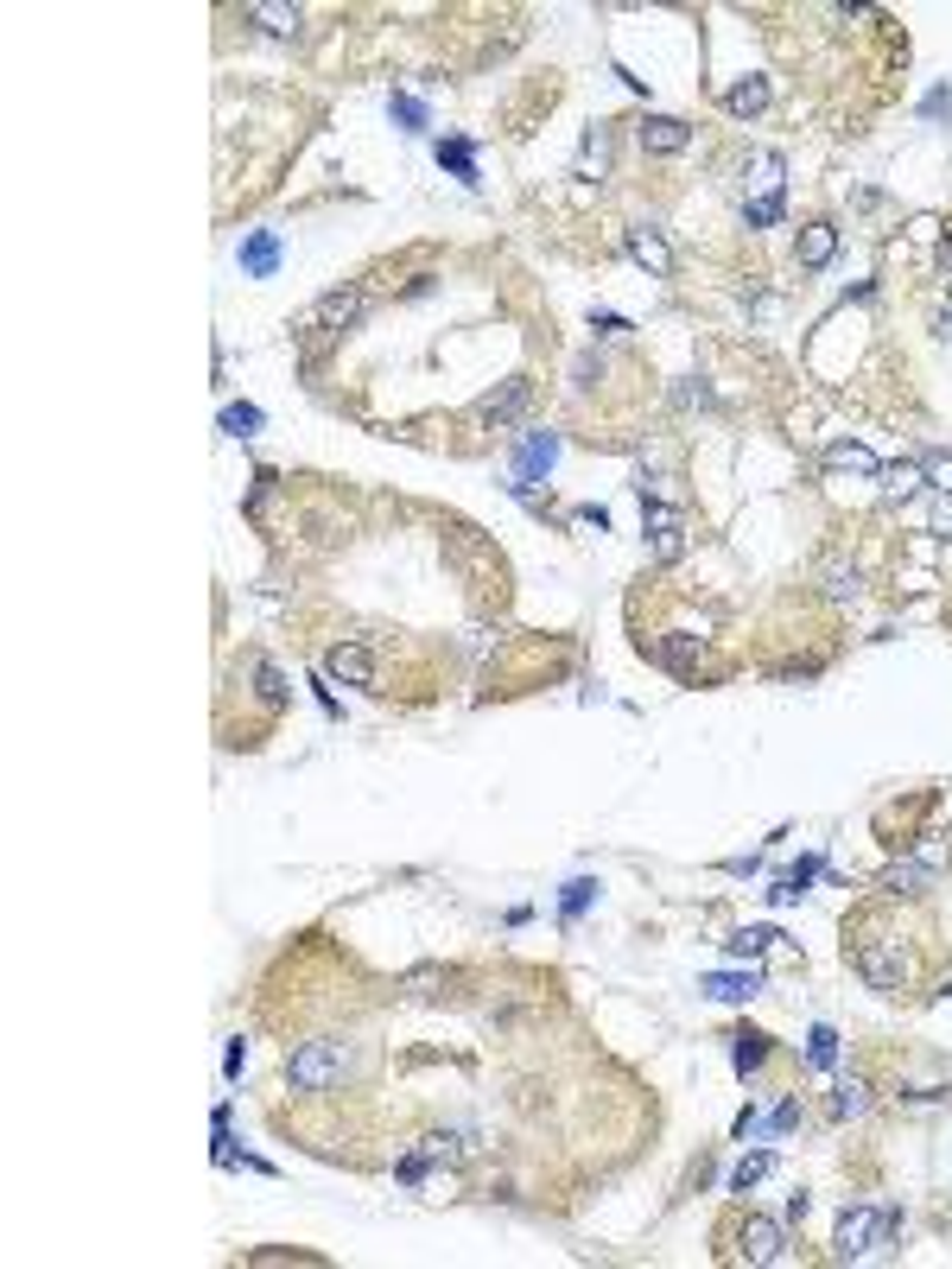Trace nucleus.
Here are the masks:
<instances>
[{
	"mask_svg": "<svg viewBox=\"0 0 952 1269\" xmlns=\"http://www.w3.org/2000/svg\"><path fill=\"white\" fill-rule=\"evenodd\" d=\"M845 933H851V965H857V978H864L870 990L902 996V990L914 984V952H908V940H902V927L857 920V927H845Z\"/></svg>",
	"mask_w": 952,
	"mask_h": 1269,
	"instance_id": "nucleus-1",
	"label": "nucleus"
},
{
	"mask_svg": "<svg viewBox=\"0 0 952 1269\" xmlns=\"http://www.w3.org/2000/svg\"><path fill=\"white\" fill-rule=\"evenodd\" d=\"M356 318H362V292H356V286H337V292H324L318 305H312V312H305L299 324H292V337H299L305 362H318V356L331 350V343L343 337V330H350Z\"/></svg>",
	"mask_w": 952,
	"mask_h": 1269,
	"instance_id": "nucleus-2",
	"label": "nucleus"
},
{
	"mask_svg": "<svg viewBox=\"0 0 952 1269\" xmlns=\"http://www.w3.org/2000/svg\"><path fill=\"white\" fill-rule=\"evenodd\" d=\"M343 1073H350V1048H343V1041H305V1048L286 1060V1086L292 1092H331Z\"/></svg>",
	"mask_w": 952,
	"mask_h": 1269,
	"instance_id": "nucleus-3",
	"label": "nucleus"
},
{
	"mask_svg": "<svg viewBox=\"0 0 952 1269\" xmlns=\"http://www.w3.org/2000/svg\"><path fill=\"white\" fill-rule=\"evenodd\" d=\"M889 1231H895V1212H883V1206H851L845 1219H838L832 1257H838V1263H857V1257H870L876 1244H889Z\"/></svg>",
	"mask_w": 952,
	"mask_h": 1269,
	"instance_id": "nucleus-4",
	"label": "nucleus"
},
{
	"mask_svg": "<svg viewBox=\"0 0 952 1269\" xmlns=\"http://www.w3.org/2000/svg\"><path fill=\"white\" fill-rule=\"evenodd\" d=\"M642 520H648V534H654V558L673 566V558L686 552V514L667 508V502H654V496H642Z\"/></svg>",
	"mask_w": 952,
	"mask_h": 1269,
	"instance_id": "nucleus-5",
	"label": "nucleus"
},
{
	"mask_svg": "<svg viewBox=\"0 0 952 1269\" xmlns=\"http://www.w3.org/2000/svg\"><path fill=\"white\" fill-rule=\"evenodd\" d=\"M737 1257L743 1263H788V1231L775 1219H743L737 1225Z\"/></svg>",
	"mask_w": 952,
	"mask_h": 1269,
	"instance_id": "nucleus-6",
	"label": "nucleus"
},
{
	"mask_svg": "<svg viewBox=\"0 0 952 1269\" xmlns=\"http://www.w3.org/2000/svg\"><path fill=\"white\" fill-rule=\"evenodd\" d=\"M324 674H331L337 686H375V654L356 648V642H337L331 654H324Z\"/></svg>",
	"mask_w": 952,
	"mask_h": 1269,
	"instance_id": "nucleus-7",
	"label": "nucleus"
},
{
	"mask_svg": "<svg viewBox=\"0 0 952 1269\" xmlns=\"http://www.w3.org/2000/svg\"><path fill=\"white\" fill-rule=\"evenodd\" d=\"M527 400H534V382H527V375H515V382H502L496 394L476 400V420H483V426H508V420H515Z\"/></svg>",
	"mask_w": 952,
	"mask_h": 1269,
	"instance_id": "nucleus-8",
	"label": "nucleus"
},
{
	"mask_svg": "<svg viewBox=\"0 0 952 1269\" xmlns=\"http://www.w3.org/2000/svg\"><path fill=\"white\" fill-rule=\"evenodd\" d=\"M635 140H642V153L673 159V153H686V146H692V128H686V121H673V115H648V121L635 128Z\"/></svg>",
	"mask_w": 952,
	"mask_h": 1269,
	"instance_id": "nucleus-9",
	"label": "nucleus"
},
{
	"mask_svg": "<svg viewBox=\"0 0 952 1269\" xmlns=\"http://www.w3.org/2000/svg\"><path fill=\"white\" fill-rule=\"evenodd\" d=\"M629 254L642 260L654 280H673V267H680V260H673V242H667L661 229H629Z\"/></svg>",
	"mask_w": 952,
	"mask_h": 1269,
	"instance_id": "nucleus-10",
	"label": "nucleus"
},
{
	"mask_svg": "<svg viewBox=\"0 0 952 1269\" xmlns=\"http://www.w3.org/2000/svg\"><path fill=\"white\" fill-rule=\"evenodd\" d=\"M819 590L832 596V604H851V596L864 590V572H857V558H845V552H826V566H819Z\"/></svg>",
	"mask_w": 952,
	"mask_h": 1269,
	"instance_id": "nucleus-11",
	"label": "nucleus"
},
{
	"mask_svg": "<svg viewBox=\"0 0 952 1269\" xmlns=\"http://www.w3.org/2000/svg\"><path fill=\"white\" fill-rule=\"evenodd\" d=\"M832 254H838V229L832 222H807L800 229V267H826Z\"/></svg>",
	"mask_w": 952,
	"mask_h": 1269,
	"instance_id": "nucleus-12",
	"label": "nucleus"
},
{
	"mask_svg": "<svg viewBox=\"0 0 952 1269\" xmlns=\"http://www.w3.org/2000/svg\"><path fill=\"white\" fill-rule=\"evenodd\" d=\"M248 20H254V26H267L273 39H292V32L305 26V13H299V7H273V0H261V7H248Z\"/></svg>",
	"mask_w": 952,
	"mask_h": 1269,
	"instance_id": "nucleus-13",
	"label": "nucleus"
},
{
	"mask_svg": "<svg viewBox=\"0 0 952 1269\" xmlns=\"http://www.w3.org/2000/svg\"><path fill=\"white\" fill-rule=\"evenodd\" d=\"M921 482H927V476H921V458H908V464H883V496H889V502L914 496Z\"/></svg>",
	"mask_w": 952,
	"mask_h": 1269,
	"instance_id": "nucleus-14",
	"label": "nucleus"
},
{
	"mask_svg": "<svg viewBox=\"0 0 952 1269\" xmlns=\"http://www.w3.org/2000/svg\"><path fill=\"white\" fill-rule=\"evenodd\" d=\"M730 1060H737V1073H756V1066L768 1060V1035L737 1028V1035H730Z\"/></svg>",
	"mask_w": 952,
	"mask_h": 1269,
	"instance_id": "nucleus-15",
	"label": "nucleus"
},
{
	"mask_svg": "<svg viewBox=\"0 0 952 1269\" xmlns=\"http://www.w3.org/2000/svg\"><path fill=\"white\" fill-rule=\"evenodd\" d=\"M826 464H832V470H864V476H883V464H876V458L864 451V444H845V438L826 444Z\"/></svg>",
	"mask_w": 952,
	"mask_h": 1269,
	"instance_id": "nucleus-16",
	"label": "nucleus"
},
{
	"mask_svg": "<svg viewBox=\"0 0 952 1269\" xmlns=\"http://www.w3.org/2000/svg\"><path fill=\"white\" fill-rule=\"evenodd\" d=\"M699 654H705L699 634H667V642H661V660L673 666V674H692V666H699Z\"/></svg>",
	"mask_w": 952,
	"mask_h": 1269,
	"instance_id": "nucleus-17",
	"label": "nucleus"
},
{
	"mask_svg": "<svg viewBox=\"0 0 952 1269\" xmlns=\"http://www.w3.org/2000/svg\"><path fill=\"white\" fill-rule=\"evenodd\" d=\"M254 692H261V704H267V712H280L292 686H286V674H280L273 660H254Z\"/></svg>",
	"mask_w": 952,
	"mask_h": 1269,
	"instance_id": "nucleus-18",
	"label": "nucleus"
},
{
	"mask_svg": "<svg viewBox=\"0 0 952 1269\" xmlns=\"http://www.w3.org/2000/svg\"><path fill=\"white\" fill-rule=\"evenodd\" d=\"M724 108H730V115H762V108H768V77H749V83H737V89L724 96Z\"/></svg>",
	"mask_w": 952,
	"mask_h": 1269,
	"instance_id": "nucleus-19",
	"label": "nucleus"
},
{
	"mask_svg": "<svg viewBox=\"0 0 952 1269\" xmlns=\"http://www.w3.org/2000/svg\"><path fill=\"white\" fill-rule=\"evenodd\" d=\"M705 990H711L718 1003H743V996L762 990V978H756V972H749V978H730V972H724V978H705Z\"/></svg>",
	"mask_w": 952,
	"mask_h": 1269,
	"instance_id": "nucleus-20",
	"label": "nucleus"
},
{
	"mask_svg": "<svg viewBox=\"0 0 952 1269\" xmlns=\"http://www.w3.org/2000/svg\"><path fill=\"white\" fill-rule=\"evenodd\" d=\"M273 260H280V248H273V235H267V229L242 248V267H248V274H273Z\"/></svg>",
	"mask_w": 952,
	"mask_h": 1269,
	"instance_id": "nucleus-21",
	"label": "nucleus"
},
{
	"mask_svg": "<svg viewBox=\"0 0 952 1269\" xmlns=\"http://www.w3.org/2000/svg\"><path fill=\"white\" fill-rule=\"evenodd\" d=\"M438 166H451L464 184H476V159H470V146H464V140H438Z\"/></svg>",
	"mask_w": 952,
	"mask_h": 1269,
	"instance_id": "nucleus-22",
	"label": "nucleus"
},
{
	"mask_svg": "<svg viewBox=\"0 0 952 1269\" xmlns=\"http://www.w3.org/2000/svg\"><path fill=\"white\" fill-rule=\"evenodd\" d=\"M921 882H927V864H895V870L883 876L889 895H921Z\"/></svg>",
	"mask_w": 952,
	"mask_h": 1269,
	"instance_id": "nucleus-23",
	"label": "nucleus"
},
{
	"mask_svg": "<svg viewBox=\"0 0 952 1269\" xmlns=\"http://www.w3.org/2000/svg\"><path fill=\"white\" fill-rule=\"evenodd\" d=\"M553 458H559V438H553V432H534V438H527V458H521V470L534 476V470H546Z\"/></svg>",
	"mask_w": 952,
	"mask_h": 1269,
	"instance_id": "nucleus-24",
	"label": "nucleus"
},
{
	"mask_svg": "<svg viewBox=\"0 0 952 1269\" xmlns=\"http://www.w3.org/2000/svg\"><path fill=\"white\" fill-rule=\"evenodd\" d=\"M921 476H927V490L952 496V451H927V458H921Z\"/></svg>",
	"mask_w": 952,
	"mask_h": 1269,
	"instance_id": "nucleus-25",
	"label": "nucleus"
},
{
	"mask_svg": "<svg viewBox=\"0 0 952 1269\" xmlns=\"http://www.w3.org/2000/svg\"><path fill=\"white\" fill-rule=\"evenodd\" d=\"M781 216H788L781 191H775V197H756V204H743V222H749V229H768V222H781Z\"/></svg>",
	"mask_w": 952,
	"mask_h": 1269,
	"instance_id": "nucleus-26",
	"label": "nucleus"
},
{
	"mask_svg": "<svg viewBox=\"0 0 952 1269\" xmlns=\"http://www.w3.org/2000/svg\"><path fill=\"white\" fill-rule=\"evenodd\" d=\"M807 1060H813V1066H832V1060H838V1035H832L826 1022L807 1035Z\"/></svg>",
	"mask_w": 952,
	"mask_h": 1269,
	"instance_id": "nucleus-27",
	"label": "nucleus"
},
{
	"mask_svg": "<svg viewBox=\"0 0 952 1269\" xmlns=\"http://www.w3.org/2000/svg\"><path fill=\"white\" fill-rule=\"evenodd\" d=\"M768 940H775L768 927H743L737 940H730V952H737V958H762V952H768Z\"/></svg>",
	"mask_w": 952,
	"mask_h": 1269,
	"instance_id": "nucleus-28",
	"label": "nucleus"
},
{
	"mask_svg": "<svg viewBox=\"0 0 952 1269\" xmlns=\"http://www.w3.org/2000/svg\"><path fill=\"white\" fill-rule=\"evenodd\" d=\"M762 1174H768V1155H743V1162L730 1168V1187H737V1193H749V1187H756Z\"/></svg>",
	"mask_w": 952,
	"mask_h": 1269,
	"instance_id": "nucleus-29",
	"label": "nucleus"
},
{
	"mask_svg": "<svg viewBox=\"0 0 952 1269\" xmlns=\"http://www.w3.org/2000/svg\"><path fill=\"white\" fill-rule=\"evenodd\" d=\"M254 426H261V413H254V406H223V432H235V438H248Z\"/></svg>",
	"mask_w": 952,
	"mask_h": 1269,
	"instance_id": "nucleus-30",
	"label": "nucleus"
},
{
	"mask_svg": "<svg viewBox=\"0 0 952 1269\" xmlns=\"http://www.w3.org/2000/svg\"><path fill=\"white\" fill-rule=\"evenodd\" d=\"M864 1092H870V1086H864V1079H851V1086H845V1092H838V1104H832V1111H838V1117H857V1111L870 1104Z\"/></svg>",
	"mask_w": 952,
	"mask_h": 1269,
	"instance_id": "nucleus-31",
	"label": "nucleus"
},
{
	"mask_svg": "<svg viewBox=\"0 0 952 1269\" xmlns=\"http://www.w3.org/2000/svg\"><path fill=\"white\" fill-rule=\"evenodd\" d=\"M584 902H591V882H565V920L584 914Z\"/></svg>",
	"mask_w": 952,
	"mask_h": 1269,
	"instance_id": "nucleus-32",
	"label": "nucleus"
},
{
	"mask_svg": "<svg viewBox=\"0 0 952 1269\" xmlns=\"http://www.w3.org/2000/svg\"><path fill=\"white\" fill-rule=\"evenodd\" d=\"M394 115H400V121H407V128H426V108H419L413 96H400V102H394Z\"/></svg>",
	"mask_w": 952,
	"mask_h": 1269,
	"instance_id": "nucleus-33",
	"label": "nucleus"
},
{
	"mask_svg": "<svg viewBox=\"0 0 952 1269\" xmlns=\"http://www.w3.org/2000/svg\"><path fill=\"white\" fill-rule=\"evenodd\" d=\"M800 1124V1098H781V1111H775V1130H794Z\"/></svg>",
	"mask_w": 952,
	"mask_h": 1269,
	"instance_id": "nucleus-34",
	"label": "nucleus"
},
{
	"mask_svg": "<svg viewBox=\"0 0 952 1269\" xmlns=\"http://www.w3.org/2000/svg\"><path fill=\"white\" fill-rule=\"evenodd\" d=\"M933 534H946V540H952V502H946V508L933 514Z\"/></svg>",
	"mask_w": 952,
	"mask_h": 1269,
	"instance_id": "nucleus-35",
	"label": "nucleus"
},
{
	"mask_svg": "<svg viewBox=\"0 0 952 1269\" xmlns=\"http://www.w3.org/2000/svg\"><path fill=\"white\" fill-rule=\"evenodd\" d=\"M940 337H952V312H940Z\"/></svg>",
	"mask_w": 952,
	"mask_h": 1269,
	"instance_id": "nucleus-36",
	"label": "nucleus"
},
{
	"mask_svg": "<svg viewBox=\"0 0 952 1269\" xmlns=\"http://www.w3.org/2000/svg\"><path fill=\"white\" fill-rule=\"evenodd\" d=\"M940 267H946V274H952V242H946V248H940Z\"/></svg>",
	"mask_w": 952,
	"mask_h": 1269,
	"instance_id": "nucleus-37",
	"label": "nucleus"
}]
</instances>
